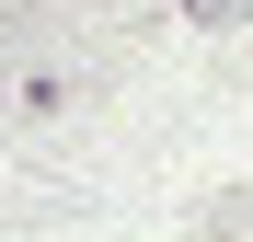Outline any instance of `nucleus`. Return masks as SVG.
Wrapping results in <instances>:
<instances>
[{"label": "nucleus", "instance_id": "obj_1", "mask_svg": "<svg viewBox=\"0 0 253 242\" xmlns=\"http://www.w3.org/2000/svg\"><path fill=\"white\" fill-rule=\"evenodd\" d=\"M196 23H253V0H184Z\"/></svg>", "mask_w": 253, "mask_h": 242}]
</instances>
